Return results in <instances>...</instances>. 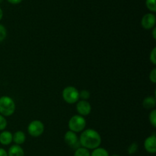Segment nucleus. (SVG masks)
<instances>
[{
	"label": "nucleus",
	"instance_id": "obj_1",
	"mask_svg": "<svg viewBox=\"0 0 156 156\" xmlns=\"http://www.w3.org/2000/svg\"><path fill=\"white\" fill-rule=\"evenodd\" d=\"M79 139L81 146L88 150L94 149L101 144V136L98 132L93 128L83 130Z\"/></svg>",
	"mask_w": 156,
	"mask_h": 156
},
{
	"label": "nucleus",
	"instance_id": "obj_2",
	"mask_svg": "<svg viewBox=\"0 0 156 156\" xmlns=\"http://www.w3.org/2000/svg\"><path fill=\"white\" fill-rule=\"evenodd\" d=\"M16 105L12 97L9 96H2L0 97V114L6 116H10L14 114Z\"/></svg>",
	"mask_w": 156,
	"mask_h": 156
},
{
	"label": "nucleus",
	"instance_id": "obj_3",
	"mask_svg": "<svg viewBox=\"0 0 156 156\" xmlns=\"http://www.w3.org/2000/svg\"><path fill=\"white\" fill-rule=\"evenodd\" d=\"M85 126H86V120L84 116H80V115H74L69 120V130L76 133L83 131Z\"/></svg>",
	"mask_w": 156,
	"mask_h": 156
},
{
	"label": "nucleus",
	"instance_id": "obj_4",
	"mask_svg": "<svg viewBox=\"0 0 156 156\" xmlns=\"http://www.w3.org/2000/svg\"><path fill=\"white\" fill-rule=\"evenodd\" d=\"M63 100L69 104H74L79 99V91L76 87L68 86L65 87L62 92Z\"/></svg>",
	"mask_w": 156,
	"mask_h": 156
},
{
	"label": "nucleus",
	"instance_id": "obj_5",
	"mask_svg": "<svg viewBox=\"0 0 156 156\" xmlns=\"http://www.w3.org/2000/svg\"><path fill=\"white\" fill-rule=\"evenodd\" d=\"M27 132L32 137H39L44 132V123L38 119L31 121L27 126Z\"/></svg>",
	"mask_w": 156,
	"mask_h": 156
},
{
	"label": "nucleus",
	"instance_id": "obj_6",
	"mask_svg": "<svg viewBox=\"0 0 156 156\" xmlns=\"http://www.w3.org/2000/svg\"><path fill=\"white\" fill-rule=\"evenodd\" d=\"M64 141L69 146L72 148H77L80 147V143H79V139L77 136V133L74 132L73 131H67L64 135Z\"/></svg>",
	"mask_w": 156,
	"mask_h": 156
},
{
	"label": "nucleus",
	"instance_id": "obj_7",
	"mask_svg": "<svg viewBox=\"0 0 156 156\" xmlns=\"http://www.w3.org/2000/svg\"><path fill=\"white\" fill-rule=\"evenodd\" d=\"M156 18L155 14L152 12L146 13L143 16L141 19V25L146 30H150L155 28Z\"/></svg>",
	"mask_w": 156,
	"mask_h": 156
},
{
	"label": "nucleus",
	"instance_id": "obj_8",
	"mask_svg": "<svg viewBox=\"0 0 156 156\" xmlns=\"http://www.w3.org/2000/svg\"><path fill=\"white\" fill-rule=\"evenodd\" d=\"M76 111L79 115L82 116H87L91 113V106L87 100L81 99L76 103Z\"/></svg>",
	"mask_w": 156,
	"mask_h": 156
},
{
	"label": "nucleus",
	"instance_id": "obj_9",
	"mask_svg": "<svg viewBox=\"0 0 156 156\" xmlns=\"http://www.w3.org/2000/svg\"><path fill=\"white\" fill-rule=\"evenodd\" d=\"M144 147L146 151L150 154H155L156 152V136L155 133L145 139Z\"/></svg>",
	"mask_w": 156,
	"mask_h": 156
},
{
	"label": "nucleus",
	"instance_id": "obj_10",
	"mask_svg": "<svg viewBox=\"0 0 156 156\" xmlns=\"http://www.w3.org/2000/svg\"><path fill=\"white\" fill-rule=\"evenodd\" d=\"M13 140V134L9 131L3 130L0 133V143L4 145H10Z\"/></svg>",
	"mask_w": 156,
	"mask_h": 156
},
{
	"label": "nucleus",
	"instance_id": "obj_11",
	"mask_svg": "<svg viewBox=\"0 0 156 156\" xmlns=\"http://www.w3.org/2000/svg\"><path fill=\"white\" fill-rule=\"evenodd\" d=\"M8 156H24V149L19 145H12L8 151Z\"/></svg>",
	"mask_w": 156,
	"mask_h": 156
},
{
	"label": "nucleus",
	"instance_id": "obj_12",
	"mask_svg": "<svg viewBox=\"0 0 156 156\" xmlns=\"http://www.w3.org/2000/svg\"><path fill=\"white\" fill-rule=\"evenodd\" d=\"M156 106V99L154 96H147L143 101V106L146 110H153Z\"/></svg>",
	"mask_w": 156,
	"mask_h": 156
},
{
	"label": "nucleus",
	"instance_id": "obj_13",
	"mask_svg": "<svg viewBox=\"0 0 156 156\" xmlns=\"http://www.w3.org/2000/svg\"><path fill=\"white\" fill-rule=\"evenodd\" d=\"M26 140V136L24 132L17 131L13 134V140L12 142H15L16 145H22L24 143Z\"/></svg>",
	"mask_w": 156,
	"mask_h": 156
},
{
	"label": "nucleus",
	"instance_id": "obj_14",
	"mask_svg": "<svg viewBox=\"0 0 156 156\" xmlns=\"http://www.w3.org/2000/svg\"><path fill=\"white\" fill-rule=\"evenodd\" d=\"M91 156H109V153L105 148H101L100 146L93 149L91 153Z\"/></svg>",
	"mask_w": 156,
	"mask_h": 156
},
{
	"label": "nucleus",
	"instance_id": "obj_15",
	"mask_svg": "<svg viewBox=\"0 0 156 156\" xmlns=\"http://www.w3.org/2000/svg\"><path fill=\"white\" fill-rule=\"evenodd\" d=\"M74 156H91V153L88 149L80 146L76 149Z\"/></svg>",
	"mask_w": 156,
	"mask_h": 156
},
{
	"label": "nucleus",
	"instance_id": "obj_16",
	"mask_svg": "<svg viewBox=\"0 0 156 156\" xmlns=\"http://www.w3.org/2000/svg\"><path fill=\"white\" fill-rule=\"evenodd\" d=\"M146 6L147 9L152 13L156 12L155 0H146Z\"/></svg>",
	"mask_w": 156,
	"mask_h": 156
},
{
	"label": "nucleus",
	"instance_id": "obj_17",
	"mask_svg": "<svg viewBox=\"0 0 156 156\" xmlns=\"http://www.w3.org/2000/svg\"><path fill=\"white\" fill-rule=\"evenodd\" d=\"M149 120L151 125H152L154 128H155L156 127V110L155 109H153V110H151L149 116Z\"/></svg>",
	"mask_w": 156,
	"mask_h": 156
},
{
	"label": "nucleus",
	"instance_id": "obj_18",
	"mask_svg": "<svg viewBox=\"0 0 156 156\" xmlns=\"http://www.w3.org/2000/svg\"><path fill=\"white\" fill-rule=\"evenodd\" d=\"M138 150V144L136 142H133L132 144L129 145L127 148V151L129 153V154H133Z\"/></svg>",
	"mask_w": 156,
	"mask_h": 156
},
{
	"label": "nucleus",
	"instance_id": "obj_19",
	"mask_svg": "<svg viewBox=\"0 0 156 156\" xmlns=\"http://www.w3.org/2000/svg\"><path fill=\"white\" fill-rule=\"evenodd\" d=\"M6 36H7V30L4 25L0 24V42L4 41Z\"/></svg>",
	"mask_w": 156,
	"mask_h": 156
},
{
	"label": "nucleus",
	"instance_id": "obj_20",
	"mask_svg": "<svg viewBox=\"0 0 156 156\" xmlns=\"http://www.w3.org/2000/svg\"><path fill=\"white\" fill-rule=\"evenodd\" d=\"M7 120L5 117L0 114V131H3L7 127Z\"/></svg>",
	"mask_w": 156,
	"mask_h": 156
},
{
	"label": "nucleus",
	"instance_id": "obj_21",
	"mask_svg": "<svg viewBox=\"0 0 156 156\" xmlns=\"http://www.w3.org/2000/svg\"><path fill=\"white\" fill-rule=\"evenodd\" d=\"M149 60L152 62V64L155 65L156 64V47H153L151 50L150 55H149Z\"/></svg>",
	"mask_w": 156,
	"mask_h": 156
},
{
	"label": "nucleus",
	"instance_id": "obj_22",
	"mask_svg": "<svg viewBox=\"0 0 156 156\" xmlns=\"http://www.w3.org/2000/svg\"><path fill=\"white\" fill-rule=\"evenodd\" d=\"M79 98L84 99V100H87L88 98H90V93L86 90H82L81 92H79Z\"/></svg>",
	"mask_w": 156,
	"mask_h": 156
},
{
	"label": "nucleus",
	"instance_id": "obj_23",
	"mask_svg": "<svg viewBox=\"0 0 156 156\" xmlns=\"http://www.w3.org/2000/svg\"><path fill=\"white\" fill-rule=\"evenodd\" d=\"M149 80L152 83L155 84L156 83V68L152 69L149 73Z\"/></svg>",
	"mask_w": 156,
	"mask_h": 156
},
{
	"label": "nucleus",
	"instance_id": "obj_24",
	"mask_svg": "<svg viewBox=\"0 0 156 156\" xmlns=\"http://www.w3.org/2000/svg\"><path fill=\"white\" fill-rule=\"evenodd\" d=\"M7 1H8V2L10 3V4L18 5V4H20V3H21L23 0H7Z\"/></svg>",
	"mask_w": 156,
	"mask_h": 156
},
{
	"label": "nucleus",
	"instance_id": "obj_25",
	"mask_svg": "<svg viewBox=\"0 0 156 156\" xmlns=\"http://www.w3.org/2000/svg\"><path fill=\"white\" fill-rule=\"evenodd\" d=\"M0 156H8V152L4 148H0Z\"/></svg>",
	"mask_w": 156,
	"mask_h": 156
},
{
	"label": "nucleus",
	"instance_id": "obj_26",
	"mask_svg": "<svg viewBox=\"0 0 156 156\" xmlns=\"http://www.w3.org/2000/svg\"><path fill=\"white\" fill-rule=\"evenodd\" d=\"M152 36H153L154 39H156V28H152Z\"/></svg>",
	"mask_w": 156,
	"mask_h": 156
},
{
	"label": "nucleus",
	"instance_id": "obj_27",
	"mask_svg": "<svg viewBox=\"0 0 156 156\" xmlns=\"http://www.w3.org/2000/svg\"><path fill=\"white\" fill-rule=\"evenodd\" d=\"M2 17H3V11H2V9L0 8V21L2 19Z\"/></svg>",
	"mask_w": 156,
	"mask_h": 156
},
{
	"label": "nucleus",
	"instance_id": "obj_28",
	"mask_svg": "<svg viewBox=\"0 0 156 156\" xmlns=\"http://www.w3.org/2000/svg\"><path fill=\"white\" fill-rule=\"evenodd\" d=\"M111 156H120V155H118V154H112V155H111Z\"/></svg>",
	"mask_w": 156,
	"mask_h": 156
}]
</instances>
